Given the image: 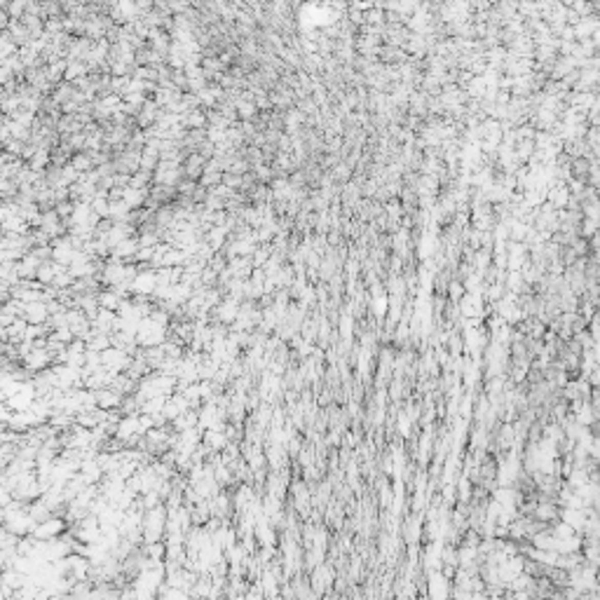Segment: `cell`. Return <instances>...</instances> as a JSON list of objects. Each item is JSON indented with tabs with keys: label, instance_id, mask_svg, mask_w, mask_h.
<instances>
[{
	"label": "cell",
	"instance_id": "2",
	"mask_svg": "<svg viewBox=\"0 0 600 600\" xmlns=\"http://www.w3.org/2000/svg\"><path fill=\"white\" fill-rule=\"evenodd\" d=\"M24 319H26L28 324H45L47 319H50V307H47V303H42V300H35V303H24Z\"/></svg>",
	"mask_w": 600,
	"mask_h": 600
},
{
	"label": "cell",
	"instance_id": "1",
	"mask_svg": "<svg viewBox=\"0 0 600 600\" xmlns=\"http://www.w3.org/2000/svg\"><path fill=\"white\" fill-rule=\"evenodd\" d=\"M66 530V523H63V518H54L50 516L47 521L38 523V528L33 530V537L35 539H45V542H50V539H56L59 534Z\"/></svg>",
	"mask_w": 600,
	"mask_h": 600
}]
</instances>
